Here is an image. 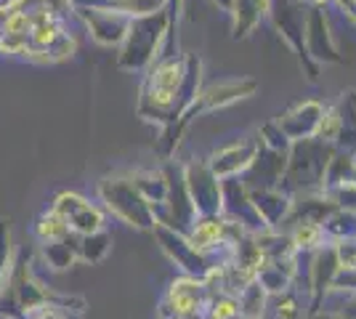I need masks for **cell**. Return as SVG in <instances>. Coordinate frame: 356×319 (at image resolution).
I'll return each mask as SVG.
<instances>
[{"label": "cell", "instance_id": "6da1fadb", "mask_svg": "<svg viewBox=\"0 0 356 319\" xmlns=\"http://www.w3.org/2000/svg\"><path fill=\"white\" fill-rule=\"evenodd\" d=\"M184 83H186V56L163 54L152 61L141 88L138 112L147 120L173 122L186 104H184Z\"/></svg>", "mask_w": 356, "mask_h": 319}, {"label": "cell", "instance_id": "7a4b0ae2", "mask_svg": "<svg viewBox=\"0 0 356 319\" xmlns=\"http://www.w3.org/2000/svg\"><path fill=\"white\" fill-rule=\"evenodd\" d=\"M96 202L106 211V215L122 221L125 227H134L138 231H152L157 227L154 208L138 195L131 176H106L96 186Z\"/></svg>", "mask_w": 356, "mask_h": 319}, {"label": "cell", "instance_id": "3957f363", "mask_svg": "<svg viewBox=\"0 0 356 319\" xmlns=\"http://www.w3.org/2000/svg\"><path fill=\"white\" fill-rule=\"evenodd\" d=\"M168 27H170V16L160 11L154 16H141L131 19V27L125 32L122 43H120V67L128 72H141L149 69L152 61L160 56L165 40H168Z\"/></svg>", "mask_w": 356, "mask_h": 319}, {"label": "cell", "instance_id": "277c9868", "mask_svg": "<svg viewBox=\"0 0 356 319\" xmlns=\"http://www.w3.org/2000/svg\"><path fill=\"white\" fill-rule=\"evenodd\" d=\"M208 306V290L200 277L178 274L176 279L168 285L163 301H160V319H178L192 317V314H205Z\"/></svg>", "mask_w": 356, "mask_h": 319}, {"label": "cell", "instance_id": "5b68a950", "mask_svg": "<svg viewBox=\"0 0 356 319\" xmlns=\"http://www.w3.org/2000/svg\"><path fill=\"white\" fill-rule=\"evenodd\" d=\"M181 176L197 215H223V186L210 173L208 163H189Z\"/></svg>", "mask_w": 356, "mask_h": 319}, {"label": "cell", "instance_id": "8992f818", "mask_svg": "<svg viewBox=\"0 0 356 319\" xmlns=\"http://www.w3.org/2000/svg\"><path fill=\"white\" fill-rule=\"evenodd\" d=\"M154 231V237L160 240V247H163V253L168 256V259L176 263L178 269H181V274H189V277H205L210 269L208 259L202 256V253H197L192 245H189V240L181 234V231H176V229L165 227V224H157V227L152 229Z\"/></svg>", "mask_w": 356, "mask_h": 319}, {"label": "cell", "instance_id": "52a82bcc", "mask_svg": "<svg viewBox=\"0 0 356 319\" xmlns=\"http://www.w3.org/2000/svg\"><path fill=\"white\" fill-rule=\"evenodd\" d=\"M72 8L77 19L83 22V27L88 30L90 40H96L99 46H120L131 27V19L115 11H99V8H83V6H72Z\"/></svg>", "mask_w": 356, "mask_h": 319}, {"label": "cell", "instance_id": "ba28073f", "mask_svg": "<svg viewBox=\"0 0 356 319\" xmlns=\"http://www.w3.org/2000/svg\"><path fill=\"white\" fill-rule=\"evenodd\" d=\"M255 157H258L255 141H234V144H226L221 149H216L208 160V167L218 181H229V179L239 176L242 170H248L255 163Z\"/></svg>", "mask_w": 356, "mask_h": 319}, {"label": "cell", "instance_id": "9c48e42d", "mask_svg": "<svg viewBox=\"0 0 356 319\" xmlns=\"http://www.w3.org/2000/svg\"><path fill=\"white\" fill-rule=\"evenodd\" d=\"M184 237L205 259H210L213 253H218L223 247H232L229 245V221L223 215H197V221Z\"/></svg>", "mask_w": 356, "mask_h": 319}, {"label": "cell", "instance_id": "30bf717a", "mask_svg": "<svg viewBox=\"0 0 356 319\" xmlns=\"http://www.w3.org/2000/svg\"><path fill=\"white\" fill-rule=\"evenodd\" d=\"M322 115H325V106L319 101H303L296 109H290L282 120L277 122V128L282 131L287 141H300V138L309 141L316 133Z\"/></svg>", "mask_w": 356, "mask_h": 319}, {"label": "cell", "instance_id": "8fae6325", "mask_svg": "<svg viewBox=\"0 0 356 319\" xmlns=\"http://www.w3.org/2000/svg\"><path fill=\"white\" fill-rule=\"evenodd\" d=\"M72 247L77 263H88L96 266L112 253V234L109 231H96V234H86V237H74L72 234Z\"/></svg>", "mask_w": 356, "mask_h": 319}, {"label": "cell", "instance_id": "7c38bea8", "mask_svg": "<svg viewBox=\"0 0 356 319\" xmlns=\"http://www.w3.org/2000/svg\"><path fill=\"white\" fill-rule=\"evenodd\" d=\"M106 211L99 205V202H93V199L86 197V202L77 208V211L67 218V224L72 229L74 237H86V234H96V231H104L106 229Z\"/></svg>", "mask_w": 356, "mask_h": 319}, {"label": "cell", "instance_id": "4fadbf2b", "mask_svg": "<svg viewBox=\"0 0 356 319\" xmlns=\"http://www.w3.org/2000/svg\"><path fill=\"white\" fill-rule=\"evenodd\" d=\"M255 88H258L255 80H223V83H218V85H213V88L202 93V106H208V109L226 106L232 101H237V99L250 96Z\"/></svg>", "mask_w": 356, "mask_h": 319}, {"label": "cell", "instance_id": "5bb4252c", "mask_svg": "<svg viewBox=\"0 0 356 319\" xmlns=\"http://www.w3.org/2000/svg\"><path fill=\"white\" fill-rule=\"evenodd\" d=\"M32 237H35L38 245L64 243V240L72 237V229H70V224H67L61 215H56L54 211L45 208V211L32 221Z\"/></svg>", "mask_w": 356, "mask_h": 319}, {"label": "cell", "instance_id": "9a60e30c", "mask_svg": "<svg viewBox=\"0 0 356 319\" xmlns=\"http://www.w3.org/2000/svg\"><path fill=\"white\" fill-rule=\"evenodd\" d=\"M38 253H40V261H43L45 269L51 272H67L72 269L77 259H74V247H72V237L64 240V243H48V245H38Z\"/></svg>", "mask_w": 356, "mask_h": 319}, {"label": "cell", "instance_id": "2e32d148", "mask_svg": "<svg viewBox=\"0 0 356 319\" xmlns=\"http://www.w3.org/2000/svg\"><path fill=\"white\" fill-rule=\"evenodd\" d=\"M325 229L319 221H314V218H300L293 229V234H290V245L296 247V250H322L325 247Z\"/></svg>", "mask_w": 356, "mask_h": 319}, {"label": "cell", "instance_id": "e0dca14e", "mask_svg": "<svg viewBox=\"0 0 356 319\" xmlns=\"http://www.w3.org/2000/svg\"><path fill=\"white\" fill-rule=\"evenodd\" d=\"M14 266H16V245H14V237H11V224H8V218H0V293L8 288Z\"/></svg>", "mask_w": 356, "mask_h": 319}, {"label": "cell", "instance_id": "ac0fdd59", "mask_svg": "<svg viewBox=\"0 0 356 319\" xmlns=\"http://www.w3.org/2000/svg\"><path fill=\"white\" fill-rule=\"evenodd\" d=\"M239 298L237 295H229V293H218V295H210L208 306H205V319H239Z\"/></svg>", "mask_w": 356, "mask_h": 319}, {"label": "cell", "instance_id": "d6986e66", "mask_svg": "<svg viewBox=\"0 0 356 319\" xmlns=\"http://www.w3.org/2000/svg\"><path fill=\"white\" fill-rule=\"evenodd\" d=\"M332 253L338 261V272H356V237H346L332 245Z\"/></svg>", "mask_w": 356, "mask_h": 319}, {"label": "cell", "instance_id": "ffe728a7", "mask_svg": "<svg viewBox=\"0 0 356 319\" xmlns=\"http://www.w3.org/2000/svg\"><path fill=\"white\" fill-rule=\"evenodd\" d=\"M274 314H277V319H300L303 317V311L298 309V301L293 298V295H282L280 304H277V309H274Z\"/></svg>", "mask_w": 356, "mask_h": 319}, {"label": "cell", "instance_id": "44dd1931", "mask_svg": "<svg viewBox=\"0 0 356 319\" xmlns=\"http://www.w3.org/2000/svg\"><path fill=\"white\" fill-rule=\"evenodd\" d=\"M24 319H70L64 311H59L56 306H51V304H45L43 309H38V311H32L30 317H24Z\"/></svg>", "mask_w": 356, "mask_h": 319}, {"label": "cell", "instance_id": "7402d4cb", "mask_svg": "<svg viewBox=\"0 0 356 319\" xmlns=\"http://www.w3.org/2000/svg\"><path fill=\"white\" fill-rule=\"evenodd\" d=\"M51 0H16V6L22 8V11H27V14H32V11H38V8H45Z\"/></svg>", "mask_w": 356, "mask_h": 319}, {"label": "cell", "instance_id": "603a6c76", "mask_svg": "<svg viewBox=\"0 0 356 319\" xmlns=\"http://www.w3.org/2000/svg\"><path fill=\"white\" fill-rule=\"evenodd\" d=\"M316 6H327V3H332V0H314Z\"/></svg>", "mask_w": 356, "mask_h": 319}]
</instances>
